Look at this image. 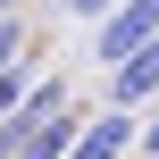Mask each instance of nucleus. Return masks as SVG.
<instances>
[{
	"mask_svg": "<svg viewBox=\"0 0 159 159\" xmlns=\"http://www.w3.org/2000/svg\"><path fill=\"white\" fill-rule=\"evenodd\" d=\"M159 34V0H117V8H101V59L117 67L126 50H143Z\"/></svg>",
	"mask_w": 159,
	"mask_h": 159,
	"instance_id": "obj_1",
	"label": "nucleus"
},
{
	"mask_svg": "<svg viewBox=\"0 0 159 159\" xmlns=\"http://www.w3.org/2000/svg\"><path fill=\"white\" fill-rule=\"evenodd\" d=\"M50 109H67V84H59V75L25 84V101H17V109H0V159L17 151V143H25V134H34V126H42Z\"/></svg>",
	"mask_w": 159,
	"mask_h": 159,
	"instance_id": "obj_2",
	"label": "nucleus"
},
{
	"mask_svg": "<svg viewBox=\"0 0 159 159\" xmlns=\"http://www.w3.org/2000/svg\"><path fill=\"white\" fill-rule=\"evenodd\" d=\"M151 92H159V34L143 42V50H126V59L109 67V101H117V109H143Z\"/></svg>",
	"mask_w": 159,
	"mask_h": 159,
	"instance_id": "obj_3",
	"label": "nucleus"
},
{
	"mask_svg": "<svg viewBox=\"0 0 159 159\" xmlns=\"http://www.w3.org/2000/svg\"><path fill=\"white\" fill-rule=\"evenodd\" d=\"M126 143H134V109H109V117H92V126H75L59 159H126Z\"/></svg>",
	"mask_w": 159,
	"mask_h": 159,
	"instance_id": "obj_4",
	"label": "nucleus"
},
{
	"mask_svg": "<svg viewBox=\"0 0 159 159\" xmlns=\"http://www.w3.org/2000/svg\"><path fill=\"white\" fill-rule=\"evenodd\" d=\"M67 134H75V117H67V109H50V117H42V126H34L8 159H59V151H67Z\"/></svg>",
	"mask_w": 159,
	"mask_h": 159,
	"instance_id": "obj_5",
	"label": "nucleus"
},
{
	"mask_svg": "<svg viewBox=\"0 0 159 159\" xmlns=\"http://www.w3.org/2000/svg\"><path fill=\"white\" fill-rule=\"evenodd\" d=\"M17 50H25V25H17V17H8V8H0V67H8V59H17Z\"/></svg>",
	"mask_w": 159,
	"mask_h": 159,
	"instance_id": "obj_6",
	"label": "nucleus"
},
{
	"mask_svg": "<svg viewBox=\"0 0 159 159\" xmlns=\"http://www.w3.org/2000/svg\"><path fill=\"white\" fill-rule=\"evenodd\" d=\"M67 17H101V8H117V0H59Z\"/></svg>",
	"mask_w": 159,
	"mask_h": 159,
	"instance_id": "obj_7",
	"label": "nucleus"
},
{
	"mask_svg": "<svg viewBox=\"0 0 159 159\" xmlns=\"http://www.w3.org/2000/svg\"><path fill=\"white\" fill-rule=\"evenodd\" d=\"M134 143H143V151L159 159V117H151V126H134Z\"/></svg>",
	"mask_w": 159,
	"mask_h": 159,
	"instance_id": "obj_8",
	"label": "nucleus"
},
{
	"mask_svg": "<svg viewBox=\"0 0 159 159\" xmlns=\"http://www.w3.org/2000/svg\"><path fill=\"white\" fill-rule=\"evenodd\" d=\"M0 8H17V0H0Z\"/></svg>",
	"mask_w": 159,
	"mask_h": 159,
	"instance_id": "obj_9",
	"label": "nucleus"
}]
</instances>
